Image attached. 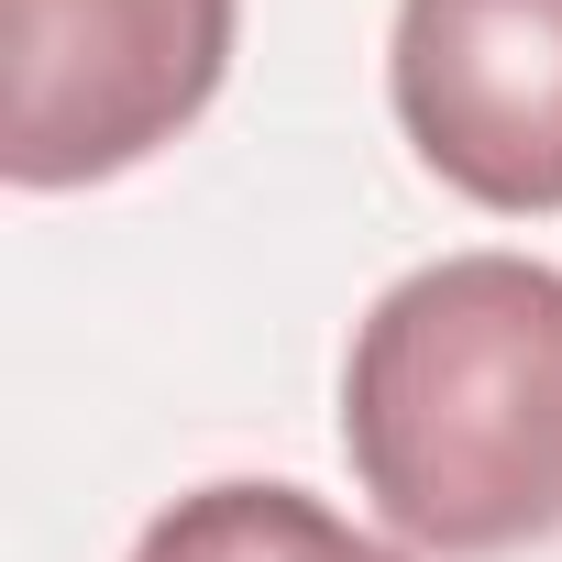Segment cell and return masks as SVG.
Here are the masks:
<instances>
[{
    "label": "cell",
    "instance_id": "1",
    "mask_svg": "<svg viewBox=\"0 0 562 562\" xmlns=\"http://www.w3.org/2000/svg\"><path fill=\"white\" fill-rule=\"evenodd\" d=\"M342 452L419 562L562 540V265L441 254L353 321Z\"/></svg>",
    "mask_w": 562,
    "mask_h": 562
},
{
    "label": "cell",
    "instance_id": "2",
    "mask_svg": "<svg viewBox=\"0 0 562 562\" xmlns=\"http://www.w3.org/2000/svg\"><path fill=\"white\" fill-rule=\"evenodd\" d=\"M232 78V0H0V177L56 199L177 144Z\"/></svg>",
    "mask_w": 562,
    "mask_h": 562
},
{
    "label": "cell",
    "instance_id": "3",
    "mask_svg": "<svg viewBox=\"0 0 562 562\" xmlns=\"http://www.w3.org/2000/svg\"><path fill=\"white\" fill-rule=\"evenodd\" d=\"M386 100L452 199L562 210V0H397Z\"/></svg>",
    "mask_w": 562,
    "mask_h": 562
},
{
    "label": "cell",
    "instance_id": "4",
    "mask_svg": "<svg viewBox=\"0 0 562 562\" xmlns=\"http://www.w3.org/2000/svg\"><path fill=\"white\" fill-rule=\"evenodd\" d=\"M133 562H419V551L353 529V518L321 507L310 485L232 474V485H199V496L155 507L144 540H133Z\"/></svg>",
    "mask_w": 562,
    "mask_h": 562
}]
</instances>
